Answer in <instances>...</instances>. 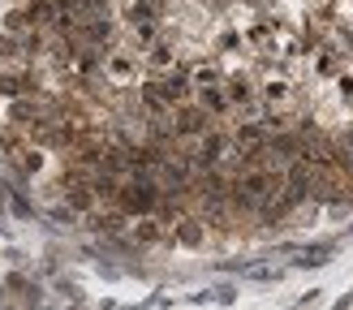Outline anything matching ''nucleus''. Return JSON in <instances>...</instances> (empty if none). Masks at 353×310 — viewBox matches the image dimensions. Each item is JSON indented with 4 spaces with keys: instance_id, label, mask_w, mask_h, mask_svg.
Masks as SVG:
<instances>
[{
    "instance_id": "nucleus-1",
    "label": "nucleus",
    "mask_w": 353,
    "mask_h": 310,
    "mask_svg": "<svg viewBox=\"0 0 353 310\" xmlns=\"http://www.w3.org/2000/svg\"><path fill=\"white\" fill-rule=\"evenodd\" d=\"M117 207L125 216H151V211H160V185H155L151 177H134L130 185H121Z\"/></svg>"
},
{
    "instance_id": "nucleus-2",
    "label": "nucleus",
    "mask_w": 353,
    "mask_h": 310,
    "mask_svg": "<svg viewBox=\"0 0 353 310\" xmlns=\"http://www.w3.org/2000/svg\"><path fill=\"white\" fill-rule=\"evenodd\" d=\"M211 130V112L203 103H181V108H172V134L176 138H203Z\"/></svg>"
},
{
    "instance_id": "nucleus-3",
    "label": "nucleus",
    "mask_w": 353,
    "mask_h": 310,
    "mask_svg": "<svg viewBox=\"0 0 353 310\" xmlns=\"http://www.w3.org/2000/svg\"><path fill=\"white\" fill-rule=\"evenodd\" d=\"M155 91H160V99L168 108H181V103H190V95H194V82H190L185 69H172V74H164L155 82Z\"/></svg>"
},
{
    "instance_id": "nucleus-4",
    "label": "nucleus",
    "mask_w": 353,
    "mask_h": 310,
    "mask_svg": "<svg viewBox=\"0 0 353 310\" xmlns=\"http://www.w3.org/2000/svg\"><path fill=\"white\" fill-rule=\"evenodd\" d=\"M26 91H34V82L22 74V69H9V74H5V69H0V99H26Z\"/></svg>"
},
{
    "instance_id": "nucleus-5",
    "label": "nucleus",
    "mask_w": 353,
    "mask_h": 310,
    "mask_svg": "<svg viewBox=\"0 0 353 310\" xmlns=\"http://www.w3.org/2000/svg\"><path fill=\"white\" fill-rule=\"evenodd\" d=\"M78 34H82V39L91 43V48H99V43H108V39H112V22H108V17H82Z\"/></svg>"
},
{
    "instance_id": "nucleus-6",
    "label": "nucleus",
    "mask_w": 353,
    "mask_h": 310,
    "mask_svg": "<svg viewBox=\"0 0 353 310\" xmlns=\"http://www.w3.org/2000/svg\"><path fill=\"white\" fill-rule=\"evenodd\" d=\"M228 99H233V103H245V108H259L254 82L245 78V74H233V78H228Z\"/></svg>"
},
{
    "instance_id": "nucleus-7",
    "label": "nucleus",
    "mask_w": 353,
    "mask_h": 310,
    "mask_svg": "<svg viewBox=\"0 0 353 310\" xmlns=\"http://www.w3.org/2000/svg\"><path fill=\"white\" fill-rule=\"evenodd\" d=\"M57 5H52V0H30V5H26V22L34 26V30H39V26H52V22H57Z\"/></svg>"
},
{
    "instance_id": "nucleus-8",
    "label": "nucleus",
    "mask_w": 353,
    "mask_h": 310,
    "mask_svg": "<svg viewBox=\"0 0 353 310\" xmlns=\"http://www.w3.org/2000/svg\"><path fill=\"white\" fill-rule=\"evenodd\" d=\"M233 138H237V147H250V151L268 147V130H263V125H254V121H250V125H245V121H241Z\"/></svg>"
},
{
    "instance_id": "nucleus-9",
    "label": "nucleus",
    "mask_w": 353,
    "mask_h": 310,
    "mask_svg": "<svg viewBox=\"0 0 353 310\" xmlns=\"http://www.w3.org/2000/svg\"><path fill=\"white\" fill-rule=\"evenodd\" d=\"M108 78H117V82L134 78V56H130V52H112V56H108Z\"/></svg>"
},
{
    "instance_id": "nucleus-10",
    "label": "nucleus",
    "mask_w": 353,
    "mask_h": 310,
    "mask_svg": "<svg viewBox=\"0 0 353 310\" xmlns=\"http://www.w3.org/2000/svg\"><path fill=\"white\" fill-rule=\"evenodd\" d=\"M172 65H176V52L168 43H155L147 52V69H155V74H164V69H172Z\"/></svg>"
},
{
    "instance_id": "nucleus-11",
    "label": "nucleus",
    "mask_w": 353,
    "mask_h": 310,
    "mask_svg": "<svg viewBox=\"0 0 353 310\" xmlns=\"http://www.w3.org/2000/svg\"><path fill=\"white\" fill-rule=\"evenodd\" d=\"M65 203L74 207V211H91V207H95V189H86V185H65Z\"/></svg>"
},
{
    "instance_id": "nucleus-12",
    "label": "nucleus",
    "mask_w": 353,
    "mask_h": 310,
    "mask_svg": "<svg viewBox=\"0 0 353 310\" xmlns=\"http://www.w3.org/2000/svg\"><path fill=\"white\" fill-rule=\"evenodd\" d=\"M91 189H95V198H121V181L112 177V172H95V181H91Z\"/></svg>"
},
{
    "instance_id": "nucleus-13",
    "label": "nucleus",
    "mask_w": 353,
    "mask_h": 310,
    "mask_svg": "<svg viewBox=\"0 0 353 310\" xmlns=\"http://www.w3.org/2000/svg\"><path fill=\"white\" fill-rule=\"evenodd\" d=\"M176 241H181V246H203V224L199 220H181L176 224Z\"/></svg>"
},
{
    "instance_id": "nucleus-14",
    "label": "nucleus",
    "mask_w": 353,
    "mask_h": 310,
    "mask_svg": "<svg viewBox=\"0 0 353 310\" xmlns=\"http://www.w3.org/2000/svg\"><path fill=\"white\" fill-rule=\"evenodd\" d=\"M17 52H22V43H17L13 34H0V65H13Z\"/></svg>"
},
{
    "instance_id": "nucleus-15",
    "label": "nucleus",
    "mask_w": 353,
    "mask_h": 310,
    "mask_svg": "<svg viewBox=\"0 0 353 310\" xmlns=\"http://www.w3.org/2000/svg\"><path fill=\"white\" fill-rule=\"evenodd\" d=\"M17 155H22V172H26V177H34V172L43 168V155L39 151H17Z\"/></svg>"
},
{
    "instance_id": "nucleus-16",
    "label": "nucleus",
    "mask_w": 353,
    "mask_h": 310,
    "mask_svg": "<svg viewBox=\"0 0 353 310\" xmlns=\"http://www.w3.org/2000/svg\"><path fill=\"white\" fill-rule=\"evenodd\" d=\"M155 237H160V220L143 216V224H138V241H155Z\"/></svg>"
},
{
    "instance_id": "nucleus-17",
    "label": "nucleus",
    "mask_w": 353,
    "mask_h": 310,
    "mask_svg": "<svg viewBox=\"0 0 353 310\" xmlns=\"http://www.w3.org/2000/svg\"><path fill=\"white\" fill-rule=\"evenodd\" d=\"M121 224H125L121 216H103V220H99V229H103V233H121Z\"/></svg>"
}]
</instances>
